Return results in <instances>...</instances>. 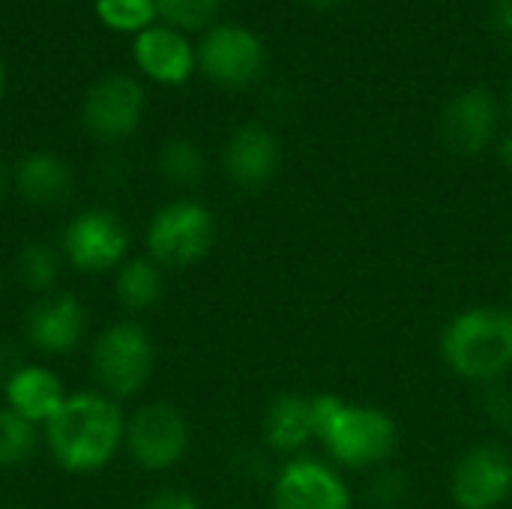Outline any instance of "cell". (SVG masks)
Returning <instances> with one entry per match:
<instances>
[{
  "label": "cell",
  "instance_id": "cell-29",
  "mask_svg": "<svg viewBox=\"0 0 512 509\" xmlns=\"http://www.w3.org/2000/svg\"><path fill=\"white\" fill-rule=\"evenodd\" d=\"M495 150H498V162H501L507 171H512V129L510 132H504V135H498Z\"/></svg>",
  "mask_w": 512,
  "mask_h": 509
},
{
  "label": "cell",
  "instance_id": "cell-24",
  "mask_svg": "<svg viewBox=\"0 0 512 509\" xmlns=\"http://www.w3.org/2000/svg\"><path fill=\"white\" fill-rule=\"evenodd\" d=\"M222 9V0H156V15L186 33V30H210Z\"/></svg>",
  "mask_w": 512,
  "mask_h": 509
},
{
  "label": "cell",
  "instance_id": "cell-14",
  "mask_svg": "<svg viewBox=\"0 0 512 509\" xmlns=\"http://www.w3.org/2000/svg\"><path fill=\"white\" fill-rule=\"evenodd\" d=\"M225 174L240 189H261L267 186L282 162L279 138L261 123H243L231 132L225 153Z\"/></svg>",
  "mask_w": 512,
  "mask_h": 509
},
{
  "label": "cell",
  "instance_id": "cell-27",
  "mask_svg": "<svg viewBox=\"0 0 512 509\" xmlns=\"http://www.w3.org/2000/svg\"><path fill=\"white\" fill-rule=\"evenodd\" d=\"M141 509H201V504L189 495V492H180V489H165L159 495H153Z\"/></svg>",
  "mask_w": 512,
  "mask_h": 509
},
{
  "label": "cell",
  "instance_id": "cell-20",
  "mask_svg": "<svg viewBox=\"0 0 512 509\" xmlns=\"http://www.w3.org/2000/svg\"><path fill=\"white\" fill-rule=\"evenodd\" d=\"M204 153L189 138H171L159 150V174L171 186H195L204 177Z\"/></svg>",
  "mask_w": 512,
  "mask_h": 509
},
{
  "label": "cell",
  "instance_id": "cell-16",
  "mask_svg": "<svg viewBox=\"0 0 512 509\" xmlns=\"http://www.w3.org/2000/svg\"><path fill=\"white\" fill-rule=\"evenodd\" d=\"M3 396L9 411L21 414L33 426H45L60 411L69 393L51 369L36 363H21L15 372L6 375Z\"/></svg>",
  "mask_w": 512,
  "mask_h": 509
},
{
  "label": "cell",
  "instance_id": "cell-19",
  "mask_svg": "<svg viewBox=\"0 0 512 509\" xmlns=\"http://www.w3.org/2000/svg\"><path fill=\"white\" fill-rule=\"evenodd\" d=\"M114 291H117V300L126 309L144 312V309H150V306H156L162 300V291H165L162 267L147 255L144 258H126L117 267Z\"/></svg>",
  "mask_w": 512,
  "mask_h": 509
},
{
  "label": "cell",
  "instance_id": "cell-21",
  "mask_svg": "<svg viewBox=\"0 0 512 509\" xmlns=\"http://www.w3.org/2000/svg\"><path fill=\"white\" fill-rule=\"evenodd\" d=\"M39 444V426L24 420L21 414L0 408V468H18L30 462Z\"/></svg>",
  "mask_w": 512,
  "mask_h": 509
},
{
  "label": "cell",
  "instance_id": "cell-11",
  "mask_svg": "<svg viewBox=\"0 0 512 509\" xmlns=\"http://www.w3.org/2000/svg\"><path fill=\"white\" fill-rule=\"evenodd\" d=\"M270 504L273 509H354V495L327 462L294 456L276 471Z\"/></svg>",
  "mask_w": 512,
  "mask_h": 509
},
{
  "label": "cell",
  "instance_id": "cell-25",
  "mask_svg": "<svg viewBox=\"0 0 512 509\" xmlns=\"http://www.w3.org/2000/svg\"><path fill=\"white\" fill-rule=\"evenodd\" d=\"M480 405H483V414L489 417L492 426L498 429H512V387L504 381H495V384H486L483 393H480Z\"/></svg>",
  "mask_w": 512,
  "mask_h": 509
},
{
  "label": "cell",
  "instance_id": "cell-23",
  "mask_svg": "<svg viewBox=\"0 0 512 509\" xmlns=\"http://www.w3.org/2000/svg\"><path fill=\"white\" fill-rule=\"evenodd\" d=\"M15 270H18V279L30 291L48 294L60 276V255L45 243H27L15 258Z\"/></svg>",
  "mask_w": 512,
  "mask_h": 509
},
{
  "label": "cell",
  "instance_id": "cell-15",
  "mask_svg": "<svg viewBox=\"0 0 512 509\" xmlns=\"http://www.w3.org/2000/svg\"><path fill=\"white\" fill-rule=\"evenodd\" d=\"M27 342L51 357L69 354L87 333V312L72 294H45L27 315Z\"/></svg>",
  "mask_w": 512,
  "mask_h": 509
},
{
  "label": "cell",
  "instance_id": "cell-9",
  "mask_svg": "<svg viewBox=\"0 0 512 509\" xmlns=\"http://www.w3.org/2000/svg\"><path fill=\"white\" fill-rule=\"evenodd\" d=\"M450 498L456 509H498L512 498V453L501 444H477L465 450L450 474Z\"/></svg>",
  "mask_w": 512,
  "mask_h": 509
},
{
  "label": "cell",
  "instance_id": "cell-32",
  "mask_svg": "<svg viewBox=\"0 0 512 509\" xmlns=\"http://www.w3.org/2000/svg\"><path fill=\"white\" fill-rule=\"evenodd\" d=\"M309 3H315V6H333V3H339V0H309Z\"/></svg>",
  "mask_w": 512,
  "mask_h": 509
},
{
  "label": "cell",
  "instance_id": "cell-1",
  "mask_svg": "<svg viewBox=\"0 0 512 509\" xmlns=\"http://www.w3.org/2000/svg\"><path fill=\"white\" fill-rule=\"evenodd\" d=\"M126 417L117 399L96 393H69L60 411L45 423V447L66 474H96L123 450Z\"/></svg>",
  "mask_w": 512,
  "mask_h": 509
},
{
  "label": "cell",
  "instance_id": "cell-18",
  "mask_svg": "<svg viewBox=\"0 0 512 509\" xmlns=\"http://www.w3.org/2000/svg\"><path fill=\"white\" fill-rule=\"evenodd\" d=\"M12 183L18 189V195L27 204L36 207H54L60 201H66V195L72 192V168L48 150H33L24 153L15 168H12Z\"/></svg>",
  "mask_w": 512,
  "mask_h": 509
},
{
  "label": "cell",
  "instance_id": "cell-28",
  "mask_svg": "<svg viewBox=\"0 0 512 509\" xmlns=\"http://www.w3.org/2000/svg\"><path fill=\"white\" fill-rule=\"evenodd\" d=\"M492 27L501 39L512 42V0H495L492 3Z\"/></svg>",
  "mask_w": 512,
  "mask_h": 509
},
{
  "label": "cell",
  "instance_id": "cell-4",
  "mask_svg": "<svg viewBox=\"0 0 512 509\" xmlns=\"http://www.w3.org/2000/svg\"><path fill=\"white\" fill-rule=\"evenodd\" d=\"M216 243L213 213L192 198L159 207L147 225V258L162 270H186L210 255Z\"/></svg>",
  "mask_w": 512,
  "mask_h": 509
},
{
  "label": "cell",
  "instance_id": "cell-22",
  "mask_svg": "<svg viewBox=\"0 0 512 509\" xmlns=\"http://www.w3.org/2000/svg\"><path fill=\"white\" fill-rule=\"evenodd\" d=\"M96 18L117 30V33H132L138 36L141 30L156 24V0H93Z\"/></svg>",
  "mask_w": 512,
  "mask_h": 509
},
{
  "label": "cell",
  "instance_id": "cell-2",
  "mask_svg": "<svg viewBox=\"0 0 512 509\" xmlns=\"http://www.w3.org/2000/svg\"><path fill=\"white\" fill-rule=\"evenodd\" d=\"M312 426L324 453L348 471H381L399 450V423L384 408L336 393L312 396Z\"/></svg>",
  "mask_w": 512,
  "mask_h": 509
},
{
  "label": "cell",
  "instance_id": "cell-12",
  "mask_svg": "<svg viewBox=\"0 0 512 509\" xmlns=\"http://www.w3.org/2000/svg\"><path fill=\"white\" fill-rule=\"evenodd\" d=\"M501 108L498 99L483 87L456 93L441 114V135L459 156H480L498 141Z\"/></svg>",
  "mask_w": 512,
  "mask_h": 509
},
{
  "label": "cell",
  "instance_id": "cell-8",
  "mask_svg": "<svg viewBox=\"0 0 512 509\" xmlns=\"http://www.w3.org/2000/svg\"><path fill=\"white\" fill-rule=\"evenodd\" d=\"M60 243H63V258L78 273H105L126 261L129 228L114 210L93 207L69 219Z\"/></svg>",
  "mask_w": 512,
  "mask_h": 509
},
{
  "label": "cell",
  "instance_id": "cell-6",
  "mask_svg": "<svg viewBox=\"0 0 512 509\" xmlns=\"http://www.w3.org/2000/svg\"><path fill=\"white\" fill-rule=\"evenodd\" d=\"M192 432L186 417L168 402H147L126 417L123 447L144 471H171L183 462Z\"/></svg>",
  "mask_w": 512,
  "mask_h": 509
},
{
  "label": "cell",
  "instance_id": "cell-10",
  "mask_svg": "<svg viewBox=\"0 0 512 509\" xmlns=\"http://www.w3.org/2000/svg\"><path fill=\"white\" fill-rule=\"evenodd\" d=\"M195 54H198V69L213 84L231 90L249 87L267 63V48L261 36L243 24H213L204 33Z\"/></svg>",
  "mask_w": 512,
  "mask_h": 509
},
{
  "label": "cell",
  "instance_id": "cell-30",
  "mask_svg": "<svg viewBox=\"0 0 512 509\" xmlns=\"http://www.w3.org/2000/svg\"><path fill=\"white\" fill-rule=\"evenodd\" d=\"M3 96H6V66H3V57H0V105H3Z\"/></svg>",
  "mask_w": 512,
  "mask_h": 509
},
{
  "label": "cell",
  "instance_id": "cell-5",
  "mask_svg": "<svg viewBox=\"0 0 512 509\" xmlns=\"http://www.w3.org/2000/svg\"><path fill=\"white\" fill-rule=\"evenodd\" d=\"M156 366V348L150 333L135 321H120L102 330L90 351V369L96 384L111 399H132L144 390Z\"/></svg>",
  "mask_w": 512,
  "mask_h": 509
},
{
  "label": "cell",
  "instance_id": "cell-33",
  "mask_svg": "<svg viewBox=\"0 0 512 509\" xmlns=\"http://www.w3.org/2000/svg\"><path fill=\"white\" fill-rule=\"evenodd\" d=\"M507 111H510V117H512V87H510V99H507Z\"/></svg>",
  "mask_w": 512,
  "mask_h": 509
},
{
  "label": "cell",
  "instance_id": "cell-3",
  "mask_svg": "<svg viewBox=\"0 0 512 509\" xmlns=\"http://www.w3.org/2000/svg\"><path fill=\"white\" fill-rule=\"evenodd\" d=\"M444 366L468 384H495L512 372V309L471 306L456 312L438 342Z\"/></svg>",
  "mask_w": 512,
  "mask_h": 509
},
{
  "label": "cell",
  "instance_id": "cell-34",
  "mask_svg": "<svg viewBox=\"0 0 512 509\" xmlns=\"http://www.w3.org/2000/svg\"><path fill=\"white\" fill-rule=\"evenodd\" d=\"M9 509H15V507H9Z\"/></svg>",
  "mask_w": 512,
  "mask_h": 509
},
{
  "label": "cell",
  "instance_id": "cell-17",
  "mask_svg": "<svg viewBox=\"0 0 512 509\" xmlns=\"http://www.w3.org/2000/svg\"><path fill=\"white\" fill-rule=\"evenodd\" d=\"M261 438L264 447L276 456H300V450L315 441L312 426V396L282 393L276 396L261 420Z\"/></svg>",
  "mask_w": 512,
  "mask_h": 509
},
{
  "label": "cell",
  "instance_id": "cell-7",
  "mask_svg": "<svg viewBox=\"0 0 512 509\" xmlns=\"http://www.w3.org/2000/svg\"><path fill=\"white\" fill-rule=\"evenodd\" d=\"M144 105H147V96H144L141 81L123 72H111L93 81L90 90L84 93L81 123L96 141L120 144L129 135H135V129L141 126Z\"/></svg>",
  "mask_w": 512,
  "mask_h": 509
},
{
  "label": "cell",
  "instance_id": "cell-13",
  "mask_svg": "<svg viewBox=\"0 0 512 509\" xmlns=\"http://www.w3.org/2000/svg\"><path fill=\"white\" fill-rule=\"evenodd\" d=\"M132 60L135 66L156 84H186L192 72L198 69V54L186 33L168 27V24H153L141 30L132 39Z\"/></svg>",
  "mask_w": 512,
  "mask_h": 509
},
{
  "label": "cell",
  "instance_id": "cell-31",
  "mask_svg": "<svg viewBox=\"0 0 512 509\" xmlns=\"http://www.w3.org/2000/svg\"><path fill=\"white\" fill-rule=\"evenodd\" d=\"M3 186H6V171H3V162H0V195H3Z\"/></svg>",
  "mask_w": 512,
  "mask_h": 509
},
{
  "label": "cell",
  "instance_id": "cell-26",
  "mask_svg": "<svg viewBox=\"0 0 512 509\" xmlns=\"http://www.w3.org/2000/svg\"><path fill=\"white\" fill-rule=\"evenodd\" d=\"M372 498H375V504L381 509H396L405 501V477L390 471V468H384L375 477V483H372Z\"/></svg>",
  "mask_w": 512,
  "mask_h": 509
}]
</instances>
